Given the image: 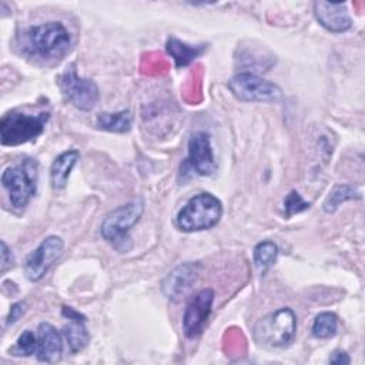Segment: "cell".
Returning <instances> with one entry per match:
<instances>
[{
	"label": "cell",
	"mask_w": 365,
	"mask_h": 365,
	"mask_svg": "<svg viewBox=\"0 0 365 365\" xmlns=\"http://www.w3.org/2000/svg\"><path fill=\"white\" fill-rule=\"evenodd\" d=\"M338 318L332 312H321L315 317L312 324V335L321 339L331 338L336 334Z\"/></svg>",
	"instance_id": "cell-21"
},
{
	"label": "cell",
	"mask_w": 365,
	"mask_h": 365,
	"mask_svg": "<svg viewBox=\"0 0 365 365\" xmlns=\"http://www.w3.org/2000/svg\"><path fill=\"white\" fill-rule=\"evenodd\" d=\"M361 198V192L358 191L356 187L351 185V184H341L334 187V190L329 192V195L327 197V200L324 201V211L331 214L335 212V210L349 201V200H359Z\"/></svg>",
	"instance_id": "cell-19"
},
{
	"label": "cell",
	"mask_w": 365,
	"mask_h": 365,
	"mask_svg": "<svg viewBox=\"0 0 365 365\" xmlns=\"http://www.w3.org/2000/svg\"><path fill=\"white\" fill-rule=\"evenodd\" d=\"M37 334V359L47 364L60 361L63 354V341L57 329L48 324L41 322L36 331Z\"/></svg>",
	"instance_id": "cell-14"
},
{
	"label": "cell",
	"mask_w": 365,
	"mask_h": 365,
	"mask_svg": "<svg viewBox=\"0 0 365 365\" xmlns=\"http://www.w3.org/2000/svg\"><path fill=\"white\" fill-rule=\"evenodd\" d=\"M297 318L291 308H279L258 319L254 325V339L267 348H279L292 341Z\"/></svg>",
	"instance_id": "cell-6"
},
{
	"label": "cell",
	"mask_w": 365,
	"mask_h": 365,
	"mask_svg": "<svg viewBox=\"0 0 365 365\" xmlns=\"http://www.w3.org/2000/svg\"><path fill=\"white\" fill-rule=\"evenodd\" d=\"M200 271L201 264L198 262H184L175 267L161 284L164 295L171 301H181L197 281Z\"/></svg>",
	"instance_id": "cell-11"
},
{
	"label": "cell",
	"mask_w": 365,
	"mask_h": 365,
	"mask_svg": "<svg viewBox=\"0 0 365 365\" xmlns=\"http://www.w3.org/2000/svg\"><path fill=\"white\" fill-rule=\"evenodd\" d=\"M26 311V304L24 302H16L11 305L10 308V312L7 315V321H6V325H11L14 324Z\"/></svg>",
	"instance_id": "cell-25"
},
{
	"label": "cell",
	"mask_w": 365,
	"mask_h": 365,
	"mask_svg": "<svg viewBox=\"0 0 365 365\" xmlns=\"http://www.w3.org/2000/svg\"><path fill=\"white\" fill-rule=\"evenodd\" d=\"M70 33L60 21L31 26L20 36L21 50L40 58H61L70 48Z\"/></svg>",
	"instance_id": "cell-1"
},
{
	"label": "cell",
	"mask_w": 365,
	"mask_h": 365,
	"mask_svg": "<svg viewBox=\"0 0 365 365\" xmlns=\"http://www.w3.org/2000/svg\"><path fill=\"white\" fill-rule=\"evenodd\" d=\"M133 115L128 110L117 113H101L96 118V125L100 130L110 133H127L131 128Z\"/></svg>",
	"instance_id": "cell-18"
},
{
	"label": "cell",
	"mask_w": 365,
	"mask_h": 365,
	"mask_svg": "<svg viewBox=\"0 0 365 365\" xmlns=\"http://www.w3.org/2000/svg\"><path fill=\"white\" fill-rule=\"evenodd\" d=\"M50 117L48 111L38 114H26L9 111L0 120V138L3 145H20L36 140L43 131Z\"/></svg>",
	"instance_id": "cell-5"
},
{
	"label": "cell",
	"mask_w": 365,
	"mask_h": 365,
	"mask_svg": "<svg viewBox=\"0 0 365 365\" xmlns=\"http://www.w3.org/2000/svg\"><path fill=\"white\" fill-rule=\"evenodd\" d=\"M308 208H309V202L304 201L297 191H291L284 200V210H285L287 217H291V215L305 211Z\"/></svg>",
	"instance_id": "cell-23"
},
{
	"label": "cell",
	"mask_w": 365,
	"mask_h": 365,
	"mask_svg": "<svg viewBox=\"0 0 365 365\" xmlns=\"http://www.w3.org/2000/svg\"><path fill=\"white\" fill-rule=\"evenodd\" d=\"M78 157H80V153L77 150H68V151L61 153L53 161L51 168H50V181H51V187L54 190H63L67 185L68 177H70L71 170L76 165Z\"/></svg>",
	"instance_id": "cell-16"
},
{
	"label": "cell",
	"mask_w": 365,
	"mask_h": 365,
	"mask_svg": "<svg viewBox=\"0 0 365 365\" xmlns=\"http://www.w3.org/2000/svg\"><path fill=\"white\" fill-rule=\"evenodd\" d=\"M222 215L221 201L210 194L201 192L192 197L178 212L177 225L181 231L195 232L217 225Z\"/></svg>",
	"instance_id": "cell-3"
},
{
	"label": "cell",
	"mask_w": 365,
	"mask_h": 365,
	"mask_svg": "<svg viewBox=\"0 0 365 365\" xmlns=\"http://www.w3.org/2000/svg\"><path fill=\"white\" fill-rule=\"evenodd\" d=\"M37 351V334L31 329H26L20 334L16 341V345L10 349V352L16 356H29L36 354Z\"/></svg>",
	"instance_id": "cell-22"
},
{
	"label": "cell",
	"mask_w": 365,
	"mask_h": 365,
	"mask_svg": "<svg viewBox=\"0 0 365 365\" xmlns=\"http://www.w3.org/2000/svg\"><path fill=\"white\" fill-rule=\"evenodd\" d=\"M188 161L200 175H211L217 170L214 160L211 140L208 133L197 131L190 137L188 141Z\"/></svg>",
	"instance_id": "cell-12"
},
{
	"label": "cell",
	"mask_w": 365,
	"mask_h": 365,
	"mask_svg": "<svg viewBox=\"0 0 365 365\" xmlns=\"http://www.w3.org/2000/svg\"><path fill=\"white\" fill-rule=\"evenodd\" d=\"M277 257H278V247L277 244L268 240L258 242L252 252L254 262L261 272H265L271 265H274L277 261Z\"/></svg>",
	"instance_id": "cell-20"
},
{
	"label": "cell",
	"mask_w": 365,
	"mask_h": 365,
	"mask_svg": "<svg viewBox=\"0 0 365 365\" xmlns=\"http://www.w3.org/2000/svg\"><path fill=\"white\" fill-rule=\"evenodd\" d=\"M64 241L57 235H48L41 244L31 251L24 261V272L30 281L41 279L56 259L61 255Z\"/></svg>",
	"instance_id": "cell-9"
},
{
	"label": "cell",
	"mask_w": 365,
	"mask_h": 365,
	"mask_svg": "<svg viewBox=\"0 0 365 365\" xmlns=\"http://www.w3.org/2000/svg\"><path fill=\"white\" fill-rule=\"evenodd\" d=\"M58 86L66 100L81 111L93 110L98 101L97 84L90 78L80 77L74 68V64H70L58 77Z\"/></svg>",
	"instance_id": "cell-7"
},
{
	"label": "cell",
	"mask_w": 365,
	"mask_h": 365,
	"mask_svg": "<svg viewBox=\"0 0 365 365\" xmlns=\"http://www.w3.org/2000/svg\"><path fill=\"white\" fill-rule=\"evenodd\" d=\"M14 267V257L10 251V248L7 247V244L4 241H1V267L0 271L1 274H4L7 269Z\"/></svg>",
	"instance_id": "cell-24"
},
{
	"label": "cell",
	"mask_w": 365,
	"mask_h": 365,
	"mask_svg": "<svg viewBox=\"0 0 365 365\" xmlns=\"http://www.w3.org/2000/svg\"><path fill=\"white\" fill-rule=\"evenodd\" d=\"M314 14L318 23L332 33H344L351 29L352 20L345 3L315 1Z\"/></svg>",
	"instance_id": "cell-13"
},
{
	"label": "cell",
	"mask_w": 365,
	"mask_h": 365,
	"mask_svg": "<svg viewBox=\"0 0 365 365\" xmlns=\"http://www.w3.org/2000/svg\"><path fill=\"white\" fill-rule=\"evenodd\" d=\"M228 87L241 101H277L281 97V88L275 83L254 73L235 74Z\"/></svg>",
	"instance_id": "cell-8"
},
{
	"label": "cell",
	"mask_w": 365,
	"mask_h": 365,
	"mask_svg": "<svg viewBox=\"0 0 365 365\" xmlns=\"http://www.w3.org/2000/svg\"><path fill=\"white\" fill-rule=\"evenodd\" d=\"M212 301L214 291L210 288L201 289L194 297H191L182 317V329L185 336L195 338L202 332V328L211 314Z\"/></svg>",
	"instance_id": "cell-10"
},
{
	"label": "cell",
	"mask_w": 365,
	"mask_h": 365,
	"mask_svg": "<svg viewBox=\"0 0 365 365\" xmlns=\"http://www.w3.org/2000/svg\"><path fill=\"white\" fill-rule=\"evenodd\" d=\"M144 211V201L141 198L133 200L106 215L101 222V237L120 252H125L131 248L130 230L137 224Z\"/></svg>",
	"instance_id": "cell-2"
},
{
	"label": "cell",
	"mask_w": 365,
	"mask_h": 365,
	"mask_svg": "<svg viewBox=\"0 0 365 365\" xmlns=\"http://www.w3.org/2000/svg\"><path fill=\"white\" fill-rule=\"evenodd\" d=\"M38 164L34 158H23L19 164L7 167L1 174V184L9 192L13 207L23 208L37 191Z\"/></svg>",
	"instance_id": "cell-4"
},
{
	"label": "cell",
	"mask_w": 365,
	"mask_h": 365,
	"mask_svg": "<svg viewBox=\"0 0 365 365\" xmlns=\"http://www.w3.org/2000/svg\"><path fill=\"white\" fill-rule=\"evenodd\" d=\"M63 317H66L70 322L64 325L63 334L68 342V348L73 354L81 351L88 342V331L86 328V317L71 307H63Z\"/></svg>",
	"instance_id": "cell-15"
},
{
	"label": "cell",
	"mask_w": 365,
	"mask_h": 365,
	"mask_svg": "<svg viewBox=\"0 0 365 365\" xmlns=\"http://www.w3.org/2000/svg\"><path fill=\"white\" fill-rule=\"evenodd\" d=\"M329 362L331 364H336V365H348L351 362L348 354L345 351H335L331 356H329Z\"/></svg>",
	"instance_id": "cell-26"
},
{
	"label": "cell",
	"mask_w": 365,
	"mask_h": 365,
	"mask_svg": "<svg viewBox=\"0 0 365 365\" xmlns=\"http://www.w3.org/2000/svg\"><path fill=\"white\" fill-rule=\"evenodd\" d=\"M167 53L175 60L177 67H185L191 61H194L198 56H201L207 46L205 44H198V46H191L187 43H182L181 40L175 37H170L165 44Z\"/></svg>",
	"instance_id": "cell-17"
}]
</instances>
